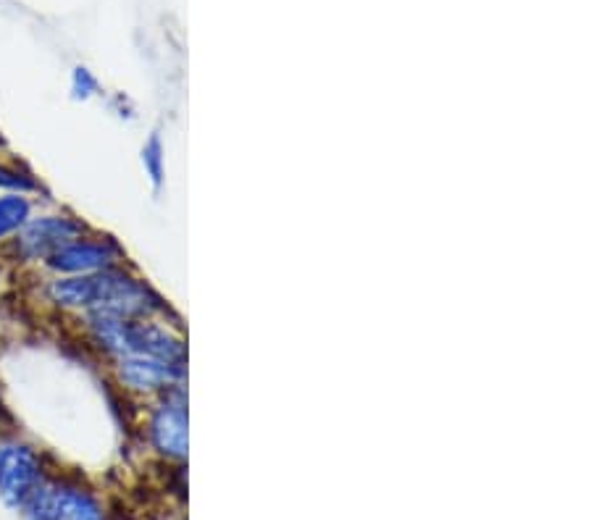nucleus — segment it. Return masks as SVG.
I'll list each match as a JSON object with an SVG mask.
<instances>
[{
  "mask_svg": "<svg viewBox=\"0 0 591 520\" xmlns=\"http://www.w3.org/2000/svg\"><path fill=\"white\" fill-rule=\"evenodd\" d=\"M43 300L61 313H90L111 310L127 318H158L169 313V305L145 279L127 266L106 268L98 274L50 276L43 284Z\"/></svg>",
  "mask_w": 591,
  "mask_h": 520,
  "instance_id": "obj_1",
  "label": "nucleus"
},
{
  "mask_svg": "<svg viewBox=\"0 0 591 520\" xmlns=\"http://www.w3.org/2000/svg\"><path fill=\"white\" fill-rule=\"evenodd\" d=\"M87 232H90V226L74 213L35 211V216L29 218L22 232L8 242L3 255L14 260L16 266L43 268L50 255Z\"/></svg>",
  "mask_w": 591,
  "mask_h": 520,
  "instance_id": "obj_2",
  "label": "nucleus"
},
{
  "mask_svg": "<svg viewBox=\"0 0 591 520\" xmlns=\"http://www.w3.org/2000/svg\"><path fill=\"white\" fill-rule=\"evenodd\" d=\"M24 520H108L106 507L87 486L69 478L45 476L22 505Z\"/></svg>",
  "mask_w": 591,
  "mask_h": 520,
  "instance_id": "obj_3",
  "label": "nucleus"
},
{
  "mask_svg": "<svg viewBox=\"0 0 591 520\" xmlns=\"http://www.w3.org/2000/svg\"><path fill=\"white\" fill-rule=\"evenodd\" d=\"M48 476L45 455L24 436L0 431V499L11 510L22 505Z\"/></svg>",
  "mask_w": 591,
  "mask_h": 520,
  "instance_id": "obj_4",
  "label": "nucleus"
},
{
  "mask_svg": "<svg viewBox=\"0 0 591 520\" xmlns=\"http://www.w3.org/2000/svg\"><path fill=\"white\" fill-rule=\"evenodd\" d=\"M124 247L108 234L87 232L82 237L71 239L58 253L50 255L43 263V271L50 276H82V274H98L106 268L124 266Z\"/></svg>",
  "mask_w": 591,
  "mask_h": 520,
  "instance_id": "obj_5",
  "label": "nucleus"
},
{
  "mask_svg": "<svg viewBox=\"0 0 591 520\" xmlns=\"http://www.w3.org/2000/svg\"><path fill=\"white\" fill-rule=\"evenodd\" d=\"M148 442L166 460L187 457V394L184 384L158 394V402L148 415Z\"/></svg>",
  "mask_w": 591,
  "mask_h": 520,
  "instance_id": "obj_6",
  "label": "nucleus"
},
{
  "mask_svg": "<svg viewBox=\"0 0 591 520\" xmlns=\"http://www.w3.org/2000/svg\"><path fill=\"white\" fill-rule=\"evenodd\" d=\"M113 381L134 397H158L187 379V368L150 355H124L111 360Z\"/></svg>",
  "mask_w": 591,
  "mask_h": 520,
  "instance_id": "obj_7",
  "label": "nucleus"
},
{
  "mask_svg": "<svg viewBox=\"0 0 591 520\" xmlns=\"http://www.w3.org/2000/svg\"><path fill=\"white\" fill-rule=\"evenodd\" d=\"M35 211L37 203L32 197L0 192V253L6 250V245L16 234L22 232L29 218L35 216Z\"/></svg>",
  "mask_w": 591,
  "mask_h": 520,
  "instance_id": "obj_8",
  "label": "nucleus"
},
{
  "mask_svg": "<svg viewBox=\"0 0 591 520\" xmlns=\"http://www.w3.org/2000/svg\"><path fill=\"white\" fill-rule=\"evenodd\" d=\"M0 192L8 195H24V197H40L45 192L43 182L37 179L35 171L27 169L22 161L0 155Z\"/></svg>",
  "mask_w": 591,
  "mask_h": 520,
  "instance_id": "obj_9",
  "label": "nucleus"
},
{
  "mask_svg": "<svg viewBox=\"0 0 591 520\" xmlns=\"http://www.w3.org/2000/svg\"><path fill=\"white\" fill-rule=\"evenodd\" d=\"M142 166L148 171L150 182L158 190L163 184V142L158 134H150V140L145 142V148H142Z\"/></svg>",
  "mask_w": 591,
  "mask_h": 520,
  "instance_id": "obj_10",
  "label": "nucleus"
},
{
  "mask_svg": "<svg viewBox=\"0 0 591 520\" xmlns=\"http://www.w3.org/2000/svg\"><path fill=\"white\" fill-rule=\"evenodd\" d=\"M100 90L98 79L92 74L87 66H77V69L71 71V95L77 100H90L95 98Z\"/></svg>",
  "mask_w": 591,
  "mask_h": 520,
  "instance_id": "obj_11",
  "label": "nucleus"
}]
</instances>
